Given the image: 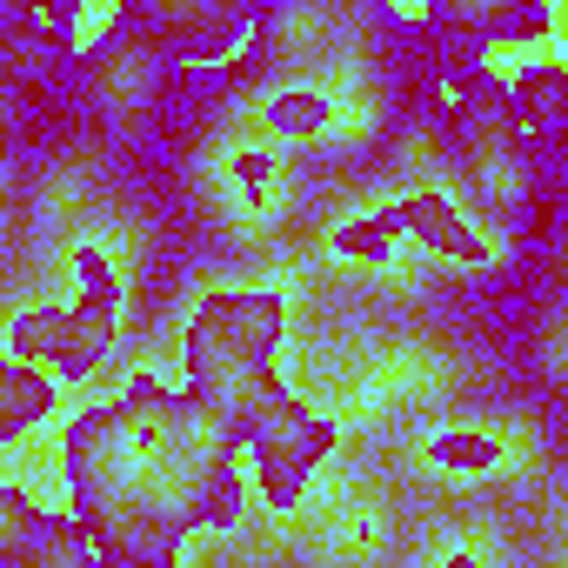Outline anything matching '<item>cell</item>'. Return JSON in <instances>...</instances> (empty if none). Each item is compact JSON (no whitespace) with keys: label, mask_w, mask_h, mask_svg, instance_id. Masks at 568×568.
Returning <instances> with one entry per match:
<instances>
[{"label":"cell","mask_w":568,"mask_h":568,"mask_svg":"<svg viewBox=\"0 0 568 568\" xmlns=\"http://www.w3.org/2000/svg\"><path fill=\"white\" fill-rule=\"evenodd\" d=\"M61 501L88 521L101 568H174L194 535L241 528L254 481L227 422L161 368L81 402L54 448Z\"/></svg>","instance_id":"1"},{"label":"cell","mask_w":568,"mask_h":568,"mask_svg":"<svg viewBox=\"0 0 568 568\" xmlns=\"http://www.w3.org/2000/svg\"><path fill=\"white\" fill-rule=\"evenodd\" d=\"M281 342H288V302L274 288H207L181 322V382L227 422L241 455L302 402L281 382Z\"/></svg>","instance_id":"2"},{"label":"cell","mask_w":568,"mask_h":568,"mask_svg":"<svg viewBox=\"0 0 568 568\" xmlns=\"http://www.w3.org/2000/svg\"><path fill=\"white\" fill-rule=\"evenodd\" d=\"M74 274H81V295L68 308H21L8 322V355H28L41 362L48 375H61L68 388H94L121 348V322H128V302H121V274L108 261V247L81 241L74 247Z\"/></svg>","instance_id":"3"},{"label":"cell","mask_w":568,"mask_h":568,"mask_svg":"<svg viewBox=\"0 0 568 568\" xmlns=\"http://www.w3.org/2000/svg\"><path fill=\"white\" fill-rule=\"evenodd\" d=\"M281 0H108V21L128 48L154 61H227Z\"/></svg>","instance_id":"4"},{"label":"cell","mask_w":568,"mask_h":568,"mask_svg":"<svg viewBox=\"0 0 568 568\" xmlns=\"http://www.w3.org/2000/svg\"><path fill=\"white\" fill-rule=\"evenodd\" d=\"M335 442H342V428H335L328 415H315L308 402H295V408L281 415L261 442H247V481H254V501H261L267 515L302 508L308 488H315V475L328 468Z\"/></svg>","instance_id":"5"},{"label":"cell","mask_w":568,"mask_h":568,"mask_svg":"<svg viewBox=\"0 0 568 568\" xmlns=\"http://www.w3.org/2000/svg\"><path fill=\"white\" fill-rule=\"evenodd\" d=\"M0 568H101V548L68 501H41L21 475H8L0 481Z\"/></svg>","instance_id":"6"},{"label":"cell","mask_w":568,"mask_h":568,"mask_svg":"<svg viewBox=\"0 0 568 568\" xmlns=\"http://www.w3.org/2000/svg\"><path fill=\"white\" fill-rule=\"evenodd\" d=\"M61 408H68V382H61V375H48V368L28 362V355H8V362H0V448H21L28 435L54 428Z\"/></svg>","instance_id":"7"},{"label":"cell","mask_w":568,"mask_h":568,"mask_svg":"<svg viewBox=\"0 0 568 568\" xmlns=\"http://www.w3.org/2000/svg\"><path fill=\"white\" fill-rule=\"evenodd\" d=\"M402 221H408V241H422L428 254H442V261H455V267H495V241H488L442 187L402 194Z\"/></svg>","instance_id":"8"},{"label":"cell","mask_w":568,"mask_h":568,"mask_svg":"<svg viewBox=\"0 0 568 568\" xmlns=\"http://www.w3.org/2000/svg\"><path fill=\"white\" fill-rule=\"evenodd\" d=\"M422 8L442 14V21H455L481 48H541L555 34L541 0H422Z\"/></svg>","instance_id":"9"},{"label":"cell","mask_w":568,"mask_h":568,"mask_svg":"<svg viewBox=\"0 0 568 568\" xmlns=\"http://www.w3.org/2000/svg\"><path fill=\"white\" fill-rule=\"evenodd\" d=\"M395 241H408V221H402V201H388V207H375V214H355V221H342L328 247H335L342 261H355V267H368V261H388V254H395Z\"/></svg>","instance_id":"10"},{"label":"cell","mask_w":568,"mask_h":568,"mask_svg":"<svg viewBox=\"0 0 568 568\" xmlns=\"http://www.w3.org/2000/svg\"><path fill=\"white\" fill-rule=\"evenodd\" d=\"M328 121H335V108H328L322 88H281V94H267V134L274 141H315Z\"/></svg>","instance_id":"11"},{"label":"cell","mask_w":568,"mask_h":568,"mask_svg":"<svg viewBox=\"0 0 568 568\" xmlns=\"http://www.w3.org/2000/svg\"><path fill=\"white\" fill-rule=\"evenodd\" d=\"M428 462L448 475H488L501 462V442L481 428H442V435H428Z\"/></svg>","instance_id":"12"},{"label":"cell","mask_w":568,"mask_h":568,"mask_svg":"<svg viewBox=\"0 0 568 568\" xmlns=\"http://www.w3.org/2000/svg\"><path fill=\"white\" fill-rule=\"evenodd\" d=\"M227 181H234L241 194H261V187L274 181V154H267V148H241V154L227 161Z\"/></svg>","instance_id":"13"}]
</instances>
